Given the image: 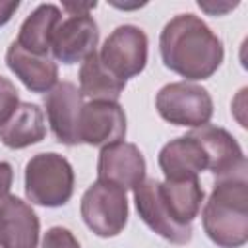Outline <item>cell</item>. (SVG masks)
Here are the masks:
<instances>
[{
	"label": "cell",
	"mask_w": 248,
	"mask_h": 248,
	"mask_svg": "<svg viewBox=\"0 0 248 248\" xmlns=\"http://www.w3.org/2000/svg\"><path fill=\"white\" fill-rule=\"evenodd\" d=\"M157 112L163 120L174 126L202 128L213 116V101L207 89L190 81L167 83L155 97Z\"/></svg>",
	"instance_id": "4"
},
{
	"label": "cell",
	"mask_w": 248,
	"mask_h": 248,
	"mask_svg": "<svg viewBox=\"0 0 248 248\" xmlns=\"http://www.w3.org/2000/svg\"><path fill=\"white\" fill-rule=\"evenodd\" d=\"M37 213L27 202L6 196L0 202V248H37Z\"/></svg>",
	"instance_id": "13"
},
{
	"label": "cell",
	"mask_w": 248,
	"mask_h": 248,
	"mask_svg": "<svg viewBox=\"0 0 248 248\" xmlns=\"http://www.w3.org/2000/svg\"><path fill=\"white\" fill-rule=\"evenodd\" d=\"M6 64L31 93H48L58 83V66L54 58L33 54L16 41L6 50Z\"/></svg>",
	"instance_id": "14"
},
{
	"label": "cell",
	"mask_w": 248,
	"mask_h": 248,
	"mask_svg": "<svg viewBox=\"0 0 248 248\" xmlns=\"http://www.w3.org/2000/svg\"><path fill=\"white\" fill-rule=\"evenodd\" d=\"M83 107V97L79 89L70 81L56 83L45 95V108L50 130L56 141L64 145H78V122Z\"/></svg>",
	"instance_id": "12"
},
{
	"label": "cell",
	"mask_w": 248,
	"mask_h": 248,
	"mask_svg": "<svg viewBox=\"0 0 248 248\" xmlns=\"http://www.w3.org/2000/svg\"><path fill=\"white\" fill-rule=\"evenodd\" d=\"M12 182H14V169H12V165L6 163V161H0V202L6 196H10Z\"/></svg>",
	"instance_id": "22"
},
{
	"label": "cell",
	"mask_w": 248,
	"mask_h": 248,
	"mask_svg": "<svg viewBox=\"0 0 248 248\" xmlns=\"http://www.w3.org/2000/svg\"><path fill=\"white\" fill-rule=\"evenodd\" d=\"M79 211L91 232L101 238L116 236L124 231L128 221L126 190L105 180H95L83 192Z\"/></svg>",
	"instance_id": "5"
},
{
	"label": "cell",
	"mask_w": 248,
	"mask_h": 248,
	"mask_svg": "<svg viewBox=\"0 0 248 248\" xmlns=\"http://www.w3.org/2000/svg\"><path fill=\"white\" fill-rule=\"evenodd\" d=\"M126 81L112 76L101 62L99 52H93L79 68V93L91 101H118Z\"/></svg>",
	"instance_id": "19"
},
{
	"label": "cell",
	"mask_w": 248,
	"mask_h": 248,
	"mask_svg": "<svg viewBox=\"0 0 248 248\" xmlns=\"http://www.w3.org/2000/svg\"><path fill=\"white\" fill-rule=\"evenodd\" d=\"M97 180L110 182L122 190H134L145 180V159L138 145L116 141L105 145L99 153Z\"/></svg>",
	"instance_id": "11"
},
{
	"label": "cell",
	"mask_w": 248,
	"mask_h": 248,
	"mask_svg": "<svg viewBox=\"0 0 248 248\" xmlns=\"http://www.w3.org/2000/svg\"><path fill=\"white\" fill-rule=\"evenodd\" d=\"M60 21H62V12L58 6L41 4L21 23L16 43L33 54L48 56L52 35L56 31V27L60 25Z\"/></svg>",
	"instance_id": "18"
},
{
	"label": "cell",
	"mask_w": 248,
	"mask_h": 248,
	"mask_svg": "<svg viewBox=\"0 0 248 248\" xmlns=\"http://www.w3.org/2000/svg\"><path fill=\"white\" fill-rule=\"evenodd\" d=\"M190 134L203 147L207 155V170H211L217 180L246 174V157L242 147L225 128L205 124L202 128H194Z\"/></svg>",
	"instance_id": "8"
},
{
	"label": "cell",
	"mask_w": 248,
	"mask_h": 248,
	"mask_svg": "<svg viewBox=\"0 0 248 248\" xmlns=\"http://www.w3.org/2000/svg\"><path fill=\"white\" fill-rule=\"evenodd\" d=\"M202 225L221 248H240L248 240V182L244 176L215 182L202 211Z\"/></svg>",
	"instance_id": "2"
},
{
	"label": "cell",
	"mask_w": 248,
	"mask_h": 248,
	"mask_svg": "<svg viewBox=\"0 0 248 248\" xmlns=\"http://www.w3.org/2000/svg\"><path fill=\"white\" fill-rule=\"evenodd\" d=\"M46 136L45 112L35 103H19L14 114L0 126V141L10 149H23Z\"/></svg>",
	"instance_id": "16"
},
{
	"label": "cell",
	"mask_w": 248,
	"mask_h": 248,
	"mask_svg": "<svg viewBox=\"0 0 248 248\" xmlns=\"http://www.w3.org/2000/svg\"><path fill=\"white\" fill-rule=\"evenodd\" d=\"M157 161L165 174V180L190 178L198 176L202 170H207V155L190 132L165 143L159 151Z\"/></svg>",
	"instance_id": "15"
},
{
	"label": "cell",
	"mask_w": 248,
	"mask_h": 248,
	"mask_svg": "<svg viewBox=\"0 0 248 248\" xmlns=\"http://www.w3.org/2000/svg\"><path fill=\"white\" fill-rule=\"evenodd\" d=\"M134 202L141 221L159 236L172 244H188L192 240V225H178L165 207L159 194V180L145 178L134 188Z\"/></svg>",
	"instance_id": "10"
},
{
	"label": "cell",
	"mask_w": 248,
	"mask_h": 248,
	"mask_svg": "<svg viewBox=\"0 0 248 248\" xmlns=\"http://www.w3.org/2000/svg\"><path fill=\"white\" fill-rule=\"evenodd\" d=\"M126 114L116 101H89L83 103L78 122L79 143L105 147L124 140Z\"/></svg>",
	"instance_id": "7"
},
{
	"label": "cell",
	"mask_w": 248,
	"mask_h": 248,
	"mask_svg": "<svg viewBox=\"0 0 248 248\" xmlns=\"http://www.w3.org/2000/svg\"><path fill=\"white\" fill-rule=\"evenodd\" d=\"M43 248H79L78 238L64 227H50L43 236Z\"/></svg>",
	"instance_id": "21"
},
{
	"label": "cell",
	"mask_w": 248,
	"mask_h": 248,
	"mask_svg": "<svg viewBox=\"0 0 248 248\" xmlns=\"http://www.w3.org/2000/svg\"><path fill=\"white\" fill-rule=\"evenodd\" d=\"M147 35L140 27L120 25L105 39L99 58L112 76L126 81L143 72L147 64Z\"/></svg>",
	"instance_id": "6"
},
{
	"label": "cell",
	"mask_w": 248,
	"mask_h": 248,
	"mask_svg": "<svg viewBox=\"0 0 248 248\" xmlns=\"http://www.w3.org/2000/svg\"><path fill=\"white\" fill-rule=\"evenodd\" d=\"M95 6H97L95 2H89V4H70V2H66V4H64V10H68L70 16H85V14H89V10H93Z\"/></svg>",
	"instance_id": "24"
},
{
	"label": "cell",
	"mask_w": 248,
	"mask_h": 248,
	"mask_svg": "<svg viewBox=\"0 0 248 248\" xmlns=\"http://www.w3.org/2000/svg\"><path fill=\"white\" fill-rule=\"evenodd\" d=\"M74 169L58 153H37L25 165V196L31 203L60 207L74 194Z\"/></svg>",
	"instance_id": "3"
},
{
	"label": "cell",
	"mask_w": 248,
	"mask_h": 248,
	"mask_svg": "<svg viewBox=\"0 0 248 248\" xmlns=\"http://www.w3.org/2000/svg\"><path fill=\"white\" fill-rule=\"evenodd\" d=\"M17 105H19V97L16 85L8 78L0 76V126L14 114Z\"/></svg>",
	"instance_id": "20"
},
{
	"label": "cell",
	"mask_w": 248,
	"mask_h": 248,
	"mask_svg": "<svg viewBox=\"0 0 248 248\" xmlns=\"http://www.w3.org/2000/svg\"><path fill=\"white\" fill-rule=\"evenodd\" d=\"M159 50L163 64L188 81L211 78L225 58L221 39L194 14H178L167 21L159 37Z\"/></svg>",
	"instance_id": "1"
},
{
	"label": "cell",
	"mask_w": 248,
	"mask_h": 248,
	"mask_svg": "<svg viewBox=\"0 0 248 248\" xmlns=\"http://www.w3.org/2000/svg\"><path fill=\"white\" fill-rule=\"evenodd\" d=\"M159 194L170 217L178 225H192L203 202V188L198 176L159 182Z\"/></svg>",
	"instance_id": "17"
},
{
	"label": "cell",
	"mask_w": 248,
	"mask_h": 248,
	"mask_svg": "<svg viewBox=\"0 0 248 248\" xmlns=\"http://www.w3.org/2000/svg\"><path fill=\"white\" fill-rule=\"evenodd\" d=\"M99 43V27L97 21L85 16H70L60 21L52 35L50 52L52 58L62 64L83 62L87 56L97 52Z\"/></svg>",
	"instance_id": "9"
},
{
	"label": "cell",
	"mask_w": 248,
	"mask_h": 248,
	"mask_svg": "<svg viewBox=\"0 0 248 248\" xmlns=\"http://www.w3.org/2000/svg\"><path fill=\"white\" fill-rule=\"evenodd\" d=\"M17 8H19L17 0L16 2H0V27L12 19V16L17 12Z\"/></svg>",
	"instance_id": "23"
}]
</instances>
